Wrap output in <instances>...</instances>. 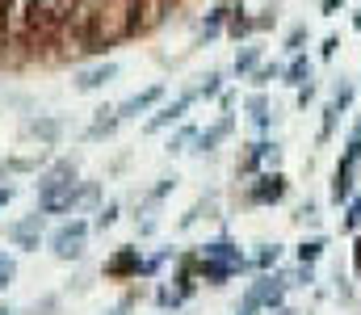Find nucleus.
<instances>
[{
	"label": "nucleus",
	"instance_id": "nucleus-1",
	"mask_svg": "<svg viewBox=\"0 0 361 315\" xmlns=\"http://www.w3.org/2000/svg\"><path fill=\"white\" fill-rule=\"evenodd\" d=\"M89 235H92V223L89 218H68V223H59L55 231H51V252H55V261H80L85 257V248H89Z\"/></svg>",
	"mask_w": 361,
	"mask_h": 315
},
{
	"label": "nucleus",
	"instance_id": "nucleus-2",
	"mask_svg": "<svg viewBox=\"0 0 361 315\" xmlns=\"http://www.w3.org/2000/svg\"><path fill=\"white\" fill-rule=\"evenodd\" d=\"M85 0H30L25 4V30L30 34H51L55 25H63Z\"/></svg>",
	"mask_w": 361,
	"mask_h": 315
},
{
	"label": "nucleus",
	"instance_id": "nucleus-3",
	"mask_svg": "<svg viewBox=\"0 0 361 315\" xmlns=\"http://www.w3.org/2000/svg\"><path fill=\"white\" fill-rule=\"evenodd\" d=\"M47 218H51V214H42V210L34 206L25 218H17V223H8V227H4V240H8L13 248H21V252H38L42 231H47Z\"/></svg>",
	"mask_w": 361,
	"mask_h": 315
},
{
	"label": "nucleus",
	"instance_id": "nucleus-4",
	"mask_svg": "<svg viewBox=\"0 0 361 315\" xmlns=\"http://www.w3.org/2000/svg\"><path fill=\"white\" fill-rule=\"evenodd\" d=\"M197 101H202V97H197V89H185V93H177L169 105H160V109L143 122V130H147V135H160V130L177 126V122H185V113H189Z\"/></svg>",
	"mask_w": 361,
	"mask_h": 315
},
{
	"label": "nucleus",
	"instance_id": "nucleus-5",
	"mask_svg": "<svg viewBox=\"0 0 361 315\" xmlns=\"http://www.w3.org/2000/svg\"><path fill=\"white\" fill-rule=\"evenodd\" d=\"M286 190H290V181H286V173H257L252 181H248V202L252 206H273V202H281L286 198Z\"/></svg>",
	"mask_w": 361,
	"mask_h": 315
},
{
	"label": "nucleus",
	"instance_id": "nucleus-6",
	"mask_svg": "<svg viewBox=\"0 0 361 315\" xmlns=\"http://www.w3.org/2000/svg\"><path fill=\"white\" fill-rule=\"evenodd\" d=\"M357 160H361V143L349 139V147H345V156H341V164H336V173H332V202H349V198H353Z\"/></svg>",
	"mask_w": 361,
	"mask_h": 315
},
{
	"label": "nucleus",
	"instance_id": "nucleus-7",
	"mask_svg": "<svg viewBox=\"0 0 361 315\" xmlns=\"http://www.w3.org/2000/svg\"><path fill=\"white\" fill-rule=\"evenodd\" d=\"M277 160H281V147L269 143V139H261V143H252V147L240 156V177H257L261 164H277Z\"/></svg>",
	"mask_w": 361,
	"mask_h": 315
},
{
	"label": "nucleus",
	"instance_id": "nucleus-8",
	"mask_svg": "<svg viewBox=\"0 0 361 315\" xmlns=\"http://www.w3.org/2000/svg\"><path fill=\"white\" fill-rule=\"evenodd\" d=\"M105 273L109 278H143V252L139 248H118L105 261Z\"/></svg>",
	"mask_w": 361,
	"mask_h": 315
},
{
	"label": "nucleus",
	"instance_id": "nucleus-9",
	"mask_svg": "<svg viewBox=\"0 0 361 315\" xmlns=\"http://www.w3.org/2000/svg\"><path fill=\"white\" fill-rule=\"evenodd\" d=\"M164 101V85H147L143 93H135V97H126V101L118 105V118L122 122H130V118H139V113H147L152 105Z\"/></svg>",
	"mask_w": 361,
	"mask_h": 315
},
{
	"label": "nucleus",
	"instance_id": "nucleus-10",
	"mask_svg": "<svg viewBox=\"0 0 361 315\" xmlns=\"http://www.w3.org/2000/svg\"><path fill=\"white\" fill-rule=\"evenodd\" d=\"M114 76H118V63H97V68H85V72H76L72 89H76V93H97V89H105Z\"/></svg>",
	"mask_w": 361,
	"mask_h": 315
},
{
	"label": "nucleus",
	"instance_id": "nucleus-11",
	"mask_svg": "<svg viewBox=\"0 0 361 315\" xmlns=\"http://www.w3.org/2000/svg\"><path fill=\"white\" fill-rule=\"evenodd\" d=\"M118 126H122L118 105H101V109H97V118L89 122V130H85V139H89V143H101V139H109Z\"/></svg>",
	"mask_w": 361,
	"mask_h": 315
},
{
	"label": "nucleus",
	"instance_id": "nucleus-12",
	"mask_svg": "<svg viewBox=\"0 0 361 315\" xmlns=\"http://www.w3.org/2000/svg\"><path fill=\"white\" fill-rule=\"evenodd\" d=\"M231 126H235V122H231V113H223L219 122H210L206 130H197V143H193V152H197V156L214 152V147H219V143H223V139L231 135Z\"/></svg>",
	"mask_w": 361,
	"mask_h": 315
},
{
	"label": "nucleus",
	"instance_id": "nucleus-13",
	"mask_svg": "<svg viewBox=\"0 0 361 315\" xmlns=\"http://www.w3.org/2000/svg\"><path fill=\"white\" fill-rule=\"evenodd\" d=\"M197 257H210V261H223V265H231V269H244V252L223 235V240H210V244H202L197 248Z\"/></svg>",
	"mask_w": 361,
	"mask_h": 315
},
{
	"label": "nucleus",
	"instance_id": "nucleus-14",
	"mask_svg": "<svg viewBox=\"0 0 361 315\" xmlns=\"http://www.w3.org/2000/svg\"><path fill=\"white\" fill-rule=\"evenodd\" d=\"M72 181H80L76 160H55V164L38 177V190H51V185H72Z\"/></svg>",
	"mask_w": 361,
	"mask_h": 315
},
{
	"label": "nucleus",
	"instance_id": "nucleus-15",
	"mask_svg": "<svg viewBox=\"0 0 361 315\" xmlns=\"http://www.w3.org/2000/svg\"><path fill=\"white\" fill-rule=\"evenodd\" d=\"M25 135L51 147V143L63 135V122H59V118H30V122H25Z\"/></svg>",
	"mask_w": 361,
	"mask_h": 315
},
{
	"label": "nucleus",
	"instance_id": "nucleus-16",
	"mask_svg": "<svg viewBox=\"0 0 361 315\" xmlns=\"http://www.w3.org/2000/svg\"><path fill=\"white\" fill-rule=\"evenodd\" d=\"M231 13H235V4H214V8H210V17H206V25H202V42L219 38V34H223V25L231 21Z\"/></svg>",
	"mask_w": 361,
	"mask_h": 315
},
{
	"label": "nucleus",
	"instance_id": "nucleus-17",
	"mask_svg": "<svg viewBox=\"0 0 361 315\" xmlns=\"http://www.w3.org/2000/svg\"><path fill=\"white\" fill-rule=\"evenodd\" d=\"M281 85H290V89H302V85H311V59L294 55V63H290V68H281Z\"/></svg>",
	"mask_w": 361,
	"mask_h": 315
},
{
	"label": "nucleus",
	"instance_id": "nucleus-18",
	"mask_svg": "<svg viewBox=\"0 0 361 315\" xmlns=\"http://www.w3.org/2000/svg\"><path fill=\"white\" fill-rule=\"evenodd\" d=\"M257 68H261V47H244V51L235 55V63H231V72H235L240 80H244V76H252Z\"/></svg>",
	"mask_w": 361,
	"mask_h": 315
},
{
	"label": "nucleus",
	"instance_id": "nucleus-19",
	"mask_svg": "<svg viewBox=\"0 0 361 315\" xmlns=\"http://www.w3.org/2000/svg\"><path fill=\"white\" fill-rule=\"evenodd\" d=\"M324 248H328V240H324V235L302 240V244H298V265H315V261L324 257Z\"/></svg>",
	"mask_w": 361,
	"mask_h": 315
},
{
	"label": "nucleus",
	"instance_id": "nucleus-20",
	"mask_svg": "<svg viewBox=\"0 0 361 315\" xmlns=\"http://www.w3.org/2000/svg\"><path fill=\"white\" fill-rule=\"evenodd\" d=\"M189 143H197V126L185 122L177 135H169V147H164V152H169V156H180V152H189Z\"/></svg>",
	"mask_w": 361,
	"mask_h": 315
},
{
	"label": "nucleus",
	"instance_id": "nucleus-21",
	"mask_svg": "<svg viewBox=\"0 0 361 315\" xmlns=\"http://www.w3.org/2000/svg\"><path fill=\"white\" fill-rule=\"evenodd\" d=\"M248 118L257 122V126H269V118H273V109H269V101L257 93V97H248Z\"/></svg>",
	"mask_w": 361,
	"mask_h": 315
},
{
	"label": "nucleus",
	"instance_id": "nucleus-22",
	"mask_svg": "<svg viewBox=\"0 0 361 315\" xmlns=\"http://www.w3.org/2000/svg\"><path fill=\"white\" fill-rule=\"evenodd\" d=\"M118 214H122V206H118V202H105V206L97 210V218H92V227H97V231H109V227L118 223Z\"/></svg>",
	"mask_w": 361,
	"mask_h": 315
},
{
	"label": "nucleus",
	"instance_id": "nucleus-23",
	"mask_svg": "<svg viewBox=\"0 0 361 315\" xmlns=\"http://www.w3.org/2000/svg\"><path fill=\"white\" fill-rule=\"evenodd\" d=\"M223 93V72H210V76H202V85H197V97L202 101H210V97H219Z\"/></svg>",
	"mask_w": 361,
	"mask_h": 315
},
{
	"label": "nucleus",
	"instance_id": "nucleus-24",
	"mask_svg": "<svg viewBox=\"0 0 361 315\" xmlns=\"http://www.w3.org/2000/svg\"><path fill=\"white\" fill-rule=\"evenodd\" d=\"M277 261H281V244H261V248H257V269L269 273Z\"/></svg>",
	"mask_w": 361,
	"mask_h": 315
},
{
	"label": "nucleus",
	"instance_id": "nucleus-25",
	"mask_svg": "<svg viewBox=\"0 0 361 315\" xmlns=\"http://www.w3.org/2000/svg\"><path fill=\"white\" fill-rule=\"evenodd\" d=\"M13 278H17V257H8V252H0V295L13 286Z\"/></svg>",
	"mask_w": 361,
	"mask_h": 315
},
{
	"label": "nucleus",
	"instance_id": "nucleus-26",
	"mask_svg": "<svg viewBox=\"0 0 361 315\" xmlns=\"http://www.w3.org/2000/svg\"><path fill=\"white\" fill-rule=\"evenodd\" d=\"M273 80H281V68H277V63H261V68L252 72V85H257V89H265Z\"/></svg>",
	"mask_w": 361,
	"mask_h": 315
},
{
	"label": "nucleus",
	"instance_id": "nucleus-27",
	"mask_svg": "<svg viewBox=\"0 0 361 315\" xmlns=\"http://www.w3.org/2000/svg\"><path fill=\"white\" fill-rule=\"evenodd\" d=\"M353 97H357V89H353V85H349V80H345V85H341V89H336V97H332V105H336V109H341V113H349V105H353Z\"/></svg>",
	"mask_w": 361,
	"mask_h": 315
},
{
	"label": "nucleus",
	"instance_id": "nucleus-28",
	"mask_svg": "<svg viewBox=\"0 0 361 315\" xmlns=\"http://www.w3.org/2000/svg\"><path fill=\"white\" fill-rule=\"evenodd\" d=\"M173 190H177V177H160V185H156V190L147 194V202H164V198H169Z\"/></svg>",
	"mask_w": 361,
	"mask_h": 315
},
{
	"label": "nucleus",
	"instance_id": "nucleus-29",
	"mask_svg": "<svg viewBox=\"0 0 361 315\" xmlns=\"http://www.w3.org/2000/svg\"><path fill=\"white\" fill-rule=\"evenodd\" d=\"M361 227V198H349V210H345V231H357Z\"/></svg>",
	"mask_w": 361,
	"mask_h": 315
},
{
	"label": "nucleus",
	"instance_id": "nucleus-30",
	"mask_svg": "<svg viewBox=\"0 0 361 315\" xmlns=\"http://www.w3.org/2000/svg\"><path fill=\"white\" fill-rule=\"evenodd\" d=\"M302 38H307V30H302V25H298V30H290V38H286V51H290V55H298V51H302Z\"/></svg>",
	"mask_w": 361,
	"mask_h": 315
},
{
	"label": "nucleus",
	"instance_id": "nucleus-31",
	"mask_svg": "<svg viewBox=\"0 0 361 315\" xmlns=\"http://www.w3.org/2000/svg\"><path fill=\"white\" fill-rule=\"evenodd\" d=\"M311 278H315V269H311V265H298L294 278H290V286H311Z\"/></svg>",
	"mask_w": 361,
	"mask_h": 315
},
{
	"label": "nucleus",
	"instance_id": "nucleus-32",
	"mask_svg": "<svg viewBox=\"0 0 361 315\" xmlns=\"http://www.w3.org/2000/svg\"><path fill=\"white\" fill-rule=\"evenodd\" d=\"M55 307H59V299L51 295V299H42V303H34V307H30L25 315H55Z\"/></svg>",
	"mask_w": 361,
	"mask_h": 315
},
{
	"label": "nucleus",
	"instance_id": "nucleus-33",
	"mask_svg": "<svg viewBox=\"0 0 361 315\" xmlns=\"http://www.w3.org/2000/svg\"><path fill=\"white\" fill-rule=\"evenodd\" d=\"M130 307H135V295H130V299H122V303H118L109 315H130Z\"/></svg>",
	"mask_w": 361,
	"mask_h": 315
},
{
	"label": "nucleus",
	"instance_id": "nucleus-34",
	"mask_svg": "<svg viewBox=\"0 0 361 315\" xmlns=\"http://www.w3.org/2000/svg\"><path fill=\"white\" fill-rule=\"evenodd\" d=\"M13 194H17L13 185H0V210H4V206H8V202H13Z\"/></svg>",
	"mask_w": 361,
	"mask_h": 315
},
{
	"label": "nucleus",
	"instance_id": "nucleus-35",
	"mask_svg": "<svg viewBox=\"0 0 361 315\" xmlns=\"http://www.w3.org/2000/svg\"><path fill=\"white\" fill-rule=\"evenodd\" d=\"M353 265L361 269V235H357V248H353Z\"/></svg>",
	"mask_w": 361,
	"mask_h": 315
},
{
	"label": "nucleus",
	"instance_id": "nucleus-36",
	"mask_svg": "<svg viewBox=\"0 0 361 315\" xmlns=\"http://www.w3.org/2000/svg\"><path fill=\"white\" fill-rule=\"evenodd\" d=\"M336 4H345V0H324V13H332Z\"/></svg>",
	"mask_w": 361,
	"mask_h": 315
},
{
	"label": "nucleus",
	"instance_id": "nucleus-37",
	"mask_svg": "<svg viewBox=\"0 0 361 315\" xmlns=\"http://www.w3.org/2000/svg\"><path fill=\"white\" fill-rule=\"evenodd\" d=\"M4 177H8V164H4V160H0V185H4Z\"/></svg>",
	"mask_w": 361,
	"mask_h": 315
},
{
	"label": "nucleus",
	"instance_id": "nucleus-38",
	"mask_svg": "<svg viewBox=\"0 0 361 315\" xmlns=\"http://www.w3.org/2000/svg\"><path fill=\"white\" fill-rule=\"evenodd\" d=\"M0 315H21L17 307H0Z\"/></svg>",
	"mask_w": 361,
	"mask_h": 315
},
{
	"label": "nucleus",
	"instance_id": "nucleus-39",
	"mask_svg": "<svg viewBox=\"0 0 361 315\" xmlns=\"http://www.w3.org/2000/svg\"><path fill=\"white\" fill-rule=\"evenodd\" d=\"M273 315H294L290 307H273Z\"/></svg>",
	"mask_w": 361,
	"mask_h": 315
},
{
	"label": "nucleus",
	"instance_id": "nucleus-40",
	"mask_svg": "<svg viewBox=\"0 0 361 315\" xmlns=\"http://www.w3.org/2000/svg\"><path fill=\"white\" fill-rule=\"evenodd\" d=\"M4 8H8V0H0V13H4Z\"/></svg>",
	"mask_w": 361,
	"mask_h": 315
}]
</instances>
